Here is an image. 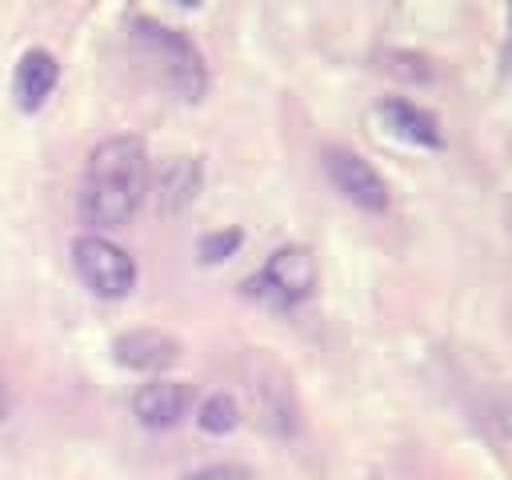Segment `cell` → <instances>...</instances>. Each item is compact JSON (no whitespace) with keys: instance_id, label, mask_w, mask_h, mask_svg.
Returning a JSON list of instances; mask_svg holds the SVG:
<instances>
[{"instance_id":"10","label":"cell","mask_w":512,"mask_h":480,"mask_svg":"<svg viewBox=\"0 0 512 480\" xmlns=\"http://www.w3.org/2000/svg\"><path fill=\"white\" fill-rule=\"evenodd\" d=\"M204 184V172H200V160L192 156H172L160 172H156V208L160 212H184L196 192Z\"/></svg>"},{"instance_id":"6","label":"cell","mask_w":512,"mask_h":480,"mask_svg":"<svg viewBox=\"0 0 512 480\" xmlns=\"http://www.w3.org/2000/svg\"><path fill=\"white\" fill-rule=\"evenodd\" d=\"M112 360L132 372H164L180 360V340L156 328H132L112 340Z\"/></svg>"},{"instance_id":"13","label":"cell","mask_w":512,"mask_h":480,"mask_svg":"<svg viewBox=\"0 0 512 480\" xmlns=\"http://www.w3.org/2000/svg\"><path fill=\"white\" fill-rule=\"evenodd\" d=\"M240 232L236 228H224V232H208L200 244H196V252H200V260L204 264H220V260H228L236 248H240Z\"/></svg>"},{"instance_id":"15","label":"cell","mask_w":512,"mask_h":480,"mask_svg":"<svg viewBox=\"0 0 512 480\" xmlns=\"http://www.w3.org/2000/svg\"><path fill=\"white\" fill-rule=\"evenodd\" d=\"M172 4H180V8H200V0H172Z\"/></svg>"},{"instance_id":"12","label":"cell","mask_w":512,"mask_h":480,"mask_svg":"<svg viewBox=\"0 0 512 480\" xmlns=\"http://www.w3.org/2000/svg\"><path fill=\"white\" fill-rule=\"evenodd\" d=\"M196 424L208 432V436H224L240 424V404L236 396L228 392H212L208 400H200V412H196Z\"/></svg>"},{"instance_id":"4","label":"cell","mask_w":512,"mask_h":480,"mask_svg":"<svg viewBox=\"0 0 512 480\" xmlns=\"http://www.w3.org/2000/svg\"><path fill=\"white\" fill-rule=\"evenodd\" d=\"M72 264L76 276L104 300H124L136 288V260L108 240L104 232H84L72 240Z\"/></svg>"},{"instance_id":"14","label":"cell","mask_w":512,"mask_h":480,"mask_svg":"<svg viewBox=\"0 0 512 480\" xmlns=\"http://www.w3.org/2000/svg\"><path fill=\"white\" fill-rule=\"evenodd\" d=\"M184 480H256V476L248 468H240V464H208V468H200V472H192Z\"/></svg>"},{"instance_id":"8","label":"cell","mask_w":512,"mask_h":480,"mask_svg":"<svg viewBox=\"0 0 512 480\" xmlns=\"http://www.w3.org/2000/svg\"><path fill=\"white\" fill-rule=\"evenodd\" d=\"M60 80V64L48 48H28L12 72V100L20 112H40Z\"/></svg>"},{"instance_id":"9","label":"cell","mask_w":512,"mask_h":480,"mask_svg":"<svg viewBox=\"0 0 512 480\" xmlns=\"http://www.w3.org/2000/svg\"><path fill=\"white\" fill-rule=\"evenodd\" d=\"M376 116H380V124H384L396 140H404V144H416V148H440V144H444L436 116L424 112V108H416L412 100L388 96V100L376 104Z\"/></svg>"},{"instance_id":"16","label":"cell","mask_w":512,"mask_h":480,"mask_svg":"<svg viewBox=\"0 0 512 480\" xmlns=\"http://www.w3.org/2000/svg\"><path fill=\"white\" fill-rule=\"evenodd\" d=\"M4 408H8V396H4V380H0V416H4Z\"/></svg>"},{"instance_id":"3","label":"cell","mask_w":512,"mask_h":480,"mask_svg":"<svg viewBox=\"0 0 512 480\" xmlns=\"http://www.w3.org/2000/svg\"><path fill=\"white\" fill-rule=\"evenodd\" d=\"M312 288H316V256L304 244L276 248L264 260V268L244 280V292L264 300L268 308H292V304L308 300Z\"/></svg>"},{"instance_id":"7","label":"cell","mask_w":512,"mask_h":480,"mask_svg":"<svg viewBox=\"0 0 512 480\" xmlns=\"http://www.w3.org/2000/svg\"><path fill=\"white\" fill-rule=\"evenodd\" d=\"M192 408V388L184 380H148L132 396V416L144 428H176Z\"/></svg>"},{"instance_id":"5","label":"cell","mask_w":512,"mask_h":480,"mask_svg":"<svg viewBox=\"0 0 512 480\" xmlns=\"http://www.w3.org/2000/svg\"><path fill=\"white\" fill-rule=\"evenodd\" d=\"M324 172H328L332 188L348 204H356L364 212H384L388 208V184H384V176L364 156H356L352 148H324Z\"/></svg>"},{"instance_id":"2","label":"cell","mask_w":512,"mask_h":480,"mask_svg":"<svg viewBox=\"0 0 512 480\" xmlns=\"http://www.w3.org/2000/svg\"><path fill=\"white\" fill-rule=\"evenodd\" d=\"M128 40H132V52L144 60V68L180 100L196 104L204 100L208 92V68H204V56L200 48L180 32V28H168L152 16H136L132 28H128Z\"/></svg>"},{"instance_id":"1","label":"cell","mask_w":512,"mask_h":480,"mask_svg":"<svg viewBox=\"0 0 512 480\" xmlns=\"http://www.w3.org/2000/svg\"><path fill=\"white\" fill-rule=\"evenodd\" d=\"M152 184L148 152L140 136H108L88 152L80 180V220L92 232L124 228L144 204Z\"/></svg>"},{"instance_id":"17","label":"cell","mask_w":512,"mask_h":480,"mask_svg":"<svg viewBox=\"0 0 512 480\" xmlns=\"http://www.w3.org/2000/svg\"><path fill=\"white\" fill-rule=\"evenodd\" d=\"M508 36H512V0H508Z\"/></svg>"},{"instance_id":"11","label":"cell","mask_w":512,"mask_h":480,"mask_svg":"<svg viewBox=\"0 0 512 480\" xmlns=\"http://www.w3.org/2000/svg\"><path fill=\"white\" fill-rule=\"evenodd\" d=\"M248 388H252V400L260 408V424H268L280 436L292 432V392H288V380L276 372V380L256 376Z\"/></svg>"}]
</instances>
